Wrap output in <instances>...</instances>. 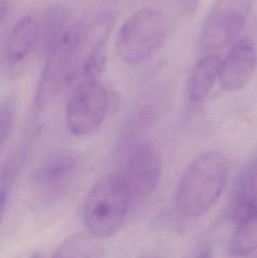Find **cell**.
<instances>
[{
  "mask_svg": "<svg viewBox=\"0 0 257 258\" xmlns=\"http://www.w3.org/2000/svg\"><path fill=\"white\" fill-rule=\"evenodd\" d=\"M229 173L226 157L217 151L199 155L187 168L178 183L176 204L181 215H205L223 194Z\"/></svg>",
  "mask_w": 257,
  "mask_h": 258,
  "instance_id": "obj_1",
  "label": "cell"
},
{
  "mask_svg": "<svg viewBox=\"0 0 257 258\" xmlns=\"http://www.w3.org/2000/svg\"><path fill=\"white\" fill-rule=\"evenodd\" d=\"M131 207L129 192L120 172L101 177L84 202V219L89 233L99 239L114 236Z\"/></svg>",
  "mask_w": 257,
  "mask_h": 258,
  "instance_id": "obj_2",
  "label": "cell"
},
{
  "mask_svg": "<svg viewBox=\"0 0 257 258\" xmlns=\"http://www.w3.org/2000/svg\"><path fill=\"white\" fill-rule=\"evenodd\" d=\"M168 24L164 12L146 7L134 12L118 32L116 50L127 64L137 65L153 57L167 38Z\"/></svg>",
  "mask_w": 257,
  "mask_h": 258,
  "instance_id": "obj_3",
  "label": "cell"
},
{
  "mask_svg": "<svg viewBox=\"0 0 257 258\" xmlns=\"http://www.w3.org/2000/svg\"><path fill=\"white\" fill-rule=\"evenodd\" d=\"M83 28L81 23L71 26L48 50L35 98L39 110L48 108L65 83L73 77Z\"/></svg>",
  "mask_w": 257,
  "mask_h": 258,
  "instance_id": "obj_4",
  "label": "cell"
},
{
  "mask_svg": "<svg viewBox=\"0 0 257 258\" xmlns=\"http://www.w3.org/2000/svg\"><path fill=\"white\" fill-rule=\"evenodd\" d=\"M109 107L108 94L98 79L78 82L66 107V122L72 135H90L103 123Z\"/></svg>",
  "mask_w": 257,
  "mask_h": 258,
  "instance_id": "obj_5",
  "label": "cell"
},
{
  "mask_svg": "<svg viewBox=\"0 0 257 258\" xmlns=\"http://www.w3.org/2000/svg\"><path fill=\"white\" fill-rule=\"evenodd\" d=\"M252 7L253 0H217L202 27L204 49L216 51L232 44L244 30Z\"/></svg>",
  "mask_w": 257,
  "mask_h": 258,
  "instance_id": "obj_6",
  "label": "cell"
},
{
  "mask_svg": "<svg viewBox=\"0 0 257 258\" xmlns=\"http://www.w3.org/2000/svg\"><path fill=\"white\" fill-rule=\"evenodd\" d=\"M119 172L128 188L131 205L146 200L161 180L162 162L159 152L149 143L138 144L131 149Z\"/></svg>",
  "mask_w": 257,
  "mask_h": 258,
  "instance_id": "obj_7",
  "label": "cell"
},
{
  "mask_svg": "<svg viewBox=\"0 0 257 258\" xmlns=\"http://www.w3.org/2000/svg\"><path fill=\"white\" fill-rule=\"evenodd\" d=\"M79 171V159L75 153L57 152L38 167L33 174V186L44 200H60L70 190Z\"/></svg>",
  "mask_w": 257,
  "mask_h": 258,
  "instance_id": "obj_8",
  "label": "cell"
},
{
  "mask_svg": "<svg viewBox=\"0 0 257 258\" xmlns=\"http://www.w3.org/2000/svg\"><path fill=\"white\" fill-rule=\"evenodd\" d=\"M256 67L254 43L247 38L240 39L221 60L218 77L220 87L228 92L241 89L253 77Z\"/></svg>",
  "mask_w": 257,
  "mask_h": 258,
  "instance_id": "obj_9",
  "label": "cell"
},
{
  "mask_svg": "<svg viewBox=\"0 0 257 258\" xmlns=\"http://www.w3.org/2000/svg\"><path fill=\"white\" fill-rule=\"evenodd\" d=\"M256 159L244 167L234 186L230 215L235 224L257 218Z\"/></svg>",
  "mask_w": 257,
  "mask_h": 258,
  "instance_id": "obj_10",
  "label": "cell"
},
{
  "mask_svg": "<svg viewBox=\"0 0 257 258\" xmlns=\"http://www.w3.org/2000/svg\"><path fill=\"white\" fill-rule=\"evenodd\" d=\"M41 36L38 21L32 17L21 19L14 27L6 45V57L11 64H17L27 58L34 49Z\"/></svg>",
  "mask_w": 257,
  "mask_h": 258,
  "instance_id": "obj_11",
  "label": "cell"
},
{
  "mask_svg": "<svg viewBox=\"0 0 257 258\" xmlns=\"http://www.w3.org/2000/svg\"><path fill=\"white\" fill-rule=\"evenodd\" d=\"M221 59L216 54H210L196 63L189 80V95L193 102L203 101L218 80Z\"/></svg>",
  "mask_w": 257,
  "mask_h": 258,
  "instance_id": "obj_12",
  "label": "cell"
},
{
  "mask_svg": "<svg viewBox=\"0 0 257 258\" xmlns=\"http://www.w3.org/2000/svg\"><path fill=\"white\" fill-rule=\"evenodd\" d=\"M52 258H103L102 248L98 238L90 233L78 232L60 244Z\"/></svg>",
  "mask_w": 257,
  "mask_h": 258,
  "instance_id": "obj_13",
  "label": "cell"
},
{
  "mask_svg": "<svg viewBox=\"0 0 257 258\" xmlns=\"http://www.w3.org/2000/svg\"><path fill=\"white\" fill-rule=\"evenodd\" d=\"M256 244L257 218L236 224L231 240V252L238 257H245L256 250Z\"/></svg>",
  "mask_w": 257,
  "mask_h": 258,
  "instance_id": "obj_14",
  "label": "cell"
},
{
  "mask_svg": "<svg viewBox=\"0 0 257 258\" xmlns=\"http://www.w3.org/2000/svg\"><path fill=\"white\" fill-rule=\"evenodd\" d=\"M68 21L66 10L61 6L51 8L45 16L44 21V36L47 51L64 33Z\"/></svg>",
  "mask_w": 257,
  "mask_h": 258,
  "instance_id": "obj_15",
  "label": "cell"
},
{
  "mask_svg": "<svg viewBox=\"0 0 257 258\" xmlns=\"http://www.w3.org/2000/svg\"><path fill=\"white\" fill-rule=\"evenodd\" d=\"M15 112V104L12 100L0 101V149L12 130Z\"/></svg>",
  "mask_w": 257,
  "mask_h": 258,
  "instance_id": "obj_16",
  "label": "cell"
},
{
  "mask_svg": "<svg viewBox=\"0 0 257 258\" xmlns=\"http://www.w3.org/2000/svg\"><path fill=\"white\" fill-rule=\"evenodd\" d=\"M13 170L12 166H9L3 170V173L0 175V224L3 218V211L6 206L8 187L10 184L12 174H14V172L12 173Z\"/></svg>",
  "mask_w": 257,
  "mask_h": 258,
  "instance_id": "obj_17",
  "label": "cell"
},
{
  "mask_svg": "<svg viewBox=\"0 0 257 258\" xmlns=\"http://www.w3.org/2000/svg\"><path fill=\"white\" fill-rule=\"evenodd\" d=\"M196 258H214L212 249L209 247H206L200 251Z\"/></svg>",
  "mask_w": 257,
  "mask_h": 258,
  "instance_id": "obj_18",
  "label": "cell"
},
{
  "mask_svg": "<svg viewBox=\"0 0 257 258\" xmlns=\"http://www.w3.org/2000/svg\"><path fill=\"white\" fill-rule=\"evenodd\" d=\"M8 8H9L8 0H0V21L6 15Z\"/></svg>",
  "mask_w": 257,
  "mask_h": 258,
  "instance_id": "obj_19",
  "label": "cell"
},
{
  "mask_svg": "<svg viewBox=\"0 0 257 258\" xmlns=\"http://www.w3.org/2000/svg\"><path fill=\"white\" fill-rule=\"evenodd\" d=\"M30 258H42L40 254H36L32 256Z\"/></svg>",
  "mask_w": 257,
  "mask_h": 258,
  "instance_id": "obj_20",
  "label": "cell"
}]
</instances>
